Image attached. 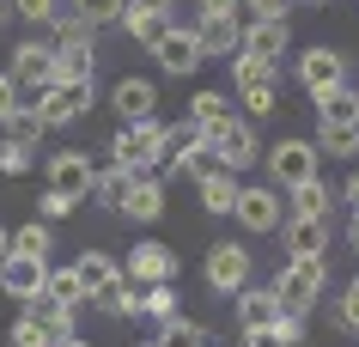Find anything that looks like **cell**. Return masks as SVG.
<instances>
[{"label": "cell", "mask_w": 359, "mask_h": 347, "mask_svg": "<svg viewBox=\"0 0 359 347\" xmlns=\"http://www.w3.org/2000/svg\"><path fill=\"white\" fill-rule=\"evenodd\" d=\"M304 6H329V0H304Z\"/></svg>", "instance_id": "cell-55"}, {"label": "cell", "mask_w": 359, "mask_h": 347, "mask_svg": "<svg viewBox=\"0 0 359 347\" xmlns=\"http://www.w3.org/2000/svg\"><path fill=\"white\" fill-rule=\"evenodd\" d=\"M67 268H74V280H79V292H86V299H97L110 280H122V262H116L110 250H97V244H92V250H79Z\"/></svg>", "instance_id": "cell-17"}, {"label": "cell", "mask_w": 359, "mask_h": 347, "mask_svg": "<svg viewBox=\"0 0 359 347\" xmlns=\"http://www.w3.org/2000/svg\"><path fill=\"white\" fill-rule=\"evenodd\" d=\"M97 104V86H61V79H49V86H37L31 92V110L43 116V128H67V122H86Z\"/></svg>", "instance_id": "cell-3"}, {"label": "cell", "mask_w": 359, "mask_h": 347, "mask_svg": "<svg viewBox=\"0 0 359 347\" xmlns=\"http://www.w3.org/2000/svg\"><path fill=\"white\" fill-rule=\"evenodd\" d=\"M152 341H158V347H213V341H208V329L195 323V317H183V311H177V317H165Z\"/></svg>", "instance_id": "cell-30"}, {"label": "cell", "mask_w": 359, "mask_h": 347, "mask_svg": "<svg viewBox=\"0 0 359 347\" xmlns=\"http://www.w3.org/2000/svg\"><path fill=\"white\" fill-rule=\"evenodd\" d=\"M238 49H250V55H262V61H280L292 49V19H244Z\"/></svg>", "instance_id": "cell-12"}, {"label": "cell", "mask_w": 359, "mask_h": 347, "mask_svg": "<svg viewBox=\"0 0 359 347\" xmlns=\"http://www.w3.org/2000/svg\"><path fill=\"white\" fill-rule=\"evenodd\" d=\"M140 347H158V341H140Z\"/></svg>", "instance_id": "cell-56"}, {"label": "cell", "mask_w": 359, "mask_h": 347, "mask_svg": "<svg viewBox=\"0 0 359 347\" xmlns=\"http://www.w3.org/2000/svg\"><path fill=\"white\" fill-rule=\"evenodd\" d=\"M55 79L61 86H97V49L86 37H61L55 43Z\"/></svg>", "instance_id": "cell-14"}, {"label": "cell", "mask_w": 359, "mask_h": 347, "mask_svg": "<svg viewBox=\"0 0 359 347\" xmlns=\"http://www.w3.org/2000/svg\"><path fill=\"white\" fill-rule=\"evenodd\" d=\"M122 31H128L134 43H152L158 31H165V19H147V13H134V6H122Z\"/></svg>", "instance_id": "cell-38"}, {"label": "cell", "mask_w": 359, "mask_h": 347, "mask_svg": "<svg viewBox=\"0 0 359 347\" xmlns=\"http://www.w3.org/2000/svg\"><path fill=\"white\" fill-rule=\"evenodd\" d=\"M274 74H280V61H262V55H250V49L231 55V79H238V92H250V86H274Z\"/></svg>", "instance_id": "cell-31"}, {"label": "cell", "mask_w": 359, "mask_h": 347, "mask_svg": "<svg viewBox=\"0 0 359 347\" xmlns=\"http://www.w3.org/2000/svg\"><path fill=\"white\" fill-rule=\"evenodd\" d=\"M341 201H347V213H359V165L347 171V183H341Z\"/></svg>", "instance_id": "cell-49"}, {"label": "cell", "mask_w": 359, "mask_h": 347, "mask_svg": "<svg viewBox=\"0 0 359 347\" xmlns=\"http://www.w3.org/2000/svg\"><path fill=\"white\" fill-rule=\"evenodd\" d=\"M353 122H359V104H353Z\"/></svg>", "instance_id": "cell-57"}, {"label": "cell", "mask_w": 359, "mask_h": 347, "mask_svg": "<svg viewBox=\"0 0 359 347\" xmlns=\"http://www.w3.org/2000/svg\"><path fill=\"white\" fill-rule=\"evenodd\" d=\"M37 165V147H19V140H0V171L6 177H25Z\"/></svg>", "instance_id": "cell-37"}, {"label": "cell", "mask_w": 359, "mask_h": 347, "mask_svg": "<svg viewBox=\"0 0 359 347\" xmlns=\"http://www.w3.org/2000/svg\"><path fill=\"white\" fill-rule=\"evenodd\" d=\"M79 207V201H67V195H61V189H43V201H37V213H43V219H49V226H55V219H67V213H74Z\"/></svg>", "instance_id": "cell-43"}, {"label": "cell", "mask_w": 359, "mask_h": 347, "mask_svg": "<svg viewBox=\"0 0 359 347\" xmlns=\"http://www.w3.org/2000/svg\"><path fill=\"white\" fill-rule=\"evenodd\" d=\"M335 329H347V335H359V280L347 292H341V311H335Z\"/></svg>", "instance_id": "cell-42"}, {"label": "cell", "mask_w": 359, "mask_h": 347, "mask_svg": "<svg viewBox=\"0 0 359 347\" xmlns=\"http://www.w3.org/2000/svg\"><path fill=\"white\" fill-rule=\"evenodd\" d=\"M250 19H292V0H238Z\"/></svg>", "instance_id": "cell-44"}, {"label": "cell", "mask_w": 359, "mask_h": 347, "mask_svg": "<svg viewBox=\"0 0 359 347\" xmlns=\"http://www.w3.org/2000/svg\"><path fill=\"white\" fill-rule=\"evenodd\" d=\"M244 347H292V341H280V329H274V323H250L244 329Z\"/></svg>", "instance_id": "cell-46"}, {"label": "cell", "mask_w": 359, "mask_h": 347, "mask_svg": "<svg viewBox=\"0 0 359 347\" xmlns=\"http://www.w3.org/2000/svg\"><path fill=\"white\" fill-rule=\"evenodd\" d=\"M6 250L37 256V262H55V226H49V219H31V226L6 231Z\"/></svg>", "instance_id": "cell-23"}, {"label": "cell", "mask_w": 359, "mask_h": 347, "mask_svg": "<svg viewBox=\"0 0 359 347\" xmlns=\"http://www.w3.org/2000/svg\"><path fill=\"white\" fill-rule=\"evenodd\" d=\"M0 256H6V226H0Z\"/></svg>", "instance_id": "cell-54"}, {"label": "cell", "mask_w": 359, "mask_h": 347, "mask_svg": "<svg viewBox=\"0 0 359 347\" xmlns=\"http://www.w3.org/2000/svg\"><path fill=\"white\" fill-rule=\"evenodd\" d=\"M55 347H92V341H86V335H67V341H55Z\"/></svg>", "instance_id": "cell-52"}, {"label": "cell", "mask_w": 359, "mask_h": 347, "mask_svg": "<svg viewBox=\"0 0 359 347\" xmlns=\"http://www.w3.org/2000/svg\"><path fill=\"white\" fill-rule=\"evenodd\" d=\"M195 13H208V19H238L244 6H238V0H195Z\"/></svg>", "instance_id": "cell-47"}, {"label": "cell", "mask_w": 359, "mask_h": 347, "mask_svg": "<svg viewBox=\"0 0 359 347\" xmlns=\"http://www.w3.org/2000/svg\"><path fill=\"white\" fill-rule=\"evenodd\" d=\"M13 104H19V86H13V74H6V67H0V116L13 110Z\"/></svg>", "instance_id": "cell-50"}, {"label": "cell", "mask_w": 359, "mask_h": 347, "mask_svg": "<svg viewBox=\"0 0 359 347\" xmlns=\"http://www.w3.org/2000/svg\"><path fill=\"white\" fill-rule=\"evenodd\" d=\"M231 299H238V323H274V317H280V299H274V287H238L231 292Z\"/></svg>", "instance_id": "cell-26"}, {"label": "cell", "mask_w": 359, "mask_h": 347, "mask_svg": "<svg viewBox=\"0 0 359 347\" xmlns=\"http://www.w3.org/2000/svg\"><path fill=\"white\" fill-rule=\"evenodd\" d=\"M134 177H140V171H128V165H116V158H110V165H97V177H92V201H97L104 213H110V219L122 213V195L134 189Z\"/></svg>", "instance_id": "cell-19"}, {"label": "cell", "mask_w": 359, "mask_h": 347, "mask_svg": "<svg viewBox=\"0 0 359 347\" xmlns=\"http://www.w3.org/2000/svg\"><path fill=\"white\" fill-rule=\"evenodd\" d=\"M79 19H92V25H110V19H122V0H67Z\"/></svg>", "instance_id": "cell-40"}, {"label": "cell", "mask_w": 359, "mask_h": 347, "mask_svg": "<svg viewBox=\"0 0 359 347\" xmlns=\"http://www.w3.org/2000/svg\"><path fill=\"white\" fill-rule=\"evenodd\" d=\"M317 140H280V147H274V153H268V171H274V183H280V189H292V183H311V177H317Z\"/></svg>", "instance_id": "cell-7"}, {"label": "cell", "mask_w": 359, "mask_h": 347, "mask_svg": "<svg viewBox=\"0 0 359 347\" xmlns=\"http://www.w3.org/2000/svg\"><path fill=\"white\" fill-rule=\"evenodd\" d=\"M122 6H134V13H147V19H165V25H170V6H177V0H122Z\"/></svg>", "instance_id": "cell-48"}, {"label": "cell", "mask_w": 359, "mask_h": 347, "mask_svg": "<svg viewBox=\"0 0 359 347\" xmlns=\"http://www.w3.org/2000/svg\"><path fill=\"white\" fill-rule=\"evenodd\" d=\"M286 207H292V213H311V219H329V183H323V177L292 183V189H286Z\"/></svg>", "instance_id": "cell-32"}, {"label": "cell", "mask_w": 359, "mask_h": 347, "mask_svg": "<svg viewBox=\"0 0 359 347\" xmlns=\"http://www.w3.org/2000/svg\"><path fill=\"white\" fill-rule=\"evenodd\" d=\"M208 287H213V292L250 287V250L238 244V238H219V244L208 250Z\"/></svg>", "instance_id": "cell-8"}, {"label": "cell", "mask_w": 359, "mask_h": 347, "mask_svg": "<svg viewBox=\"0 0 359 347\" xmlns=\"http://www.w3.org/2000/svg\"><path fill=\"white\" fill-rule=\"evenodd\" d=\"M280 213H286V201H280L274 189H244V183H238L231 219H238L244 231H274V226H280Z\"/></svg>", "instance_id": "cell-11"}, {"label": "cell", "mask_w": 359, "mask_h": 347, "mask_svg": "<svg viewBox=\"0 0 359 347\" xmlns=\"http://www.w3.org/2000/svg\"><path fill=\"white\" fill-rule=\"evenodd\" d=\"M13 86L19 92H37V86H49L55 79V43H13Z\"/></svg>", "instance_id": "cell-10"}, {"label": "cell", "mask_w": 359, "mask_h": 347, "mask_svg": "<svg viewBox=\"0 0 359 347\" xmlns=\"http://www.w3.org/2000/svg\"><path fill=\"white\" fill-rule=\"evenodd\" d=\"M238 31H244V19H208V13H195L201 55H238Z\"/></svg>", "instance_id": "cell-21"}, {"label": "cell", "mask_w": 359, "mask_h": 347, "mask_svg": "<svg viewBox=\"0 0 359 347\" xmlns=\"http://www.w3.org/2000/svg\"><path fill=\"white\" fill-rule=\"evenodd\" d=\"M61 13V0H13V19H25V25H49Z\"/></svg>", "instance_id": "cell-41"}, {"label": "cell", "mask_w": 359, "mask_h": 347, "mask_svg": "<svg viewBox=\"0 0 359 347\" xmlns=\"http://www.w3.org/2000/svg\"><path fill=\"white\" fill-rule=\"evenodd\" d=\"M238 97H244V116H274V86H250Z\"/></svg>", "instance_id": "cell-45"}, {"label": "cell", "mask_w": 359, "mask_h": 347, "mask_svg": "<svg viewBox=\"0 0 359 347\" xmlns=\"http://www.w3.org/2000/svg\"><path fill=\"white\" fill-rule=\"evenodd\" d=\"M323 250H329V219L292 213L286 219V256H323Z\"/></svg>", "instance_id": "cell-20"}, {"label": "cell", "mask_w": 359, "mask_h": 347, "mask_svg": "<svg viewBox=\"0 0 359 347\" xmlns=\"http://www.w3.org/2000/svg\"><path fill=\"white\" fill-rule=\"evenodd\" d=\"M43 299H55V305H86V292H79V280H74V268H55V262H49V268H43Z\"/></svg>", "instance_id": "cell-34"}, {"label": "cell", "mask_w": 359, "mask_h": 347, "mask_svg": "<svg viewBox=\"0 0 359 347\" xmlns=\"http://www.w3.org/2000/svg\"><path fill=\"white\" fill-rule=\"evenodd\" d=\"M183 311V299H177V280H158V287H140V317H152V323H165V317H177Z\"/></svg>", "instance_id": "cell-33"}, {"label": "cell", "mask_w": 359, "mask_h": 347, "mask_svg": "<svg viewBox=\"0 0 359 347\" xmlns=\"http://www.w3.org/2000/svg\"><path fill=\"white\" fill-rule=\"evenodd\" d=\"M311 104H317V122H335V116H353L359 92H353V86H347V79H341V86H329V92H317V97H311Z\"/></svg>", "instance_id": "cell-35"}, {"label": "cell", "mask_w": 359, "mask_h": 347, "mask_svg": "<svg viewBox=\"0 0 359 347\" xmlns=\"http://www.w3.org/2000/svg\"><path fill=\"white\" fill-rule=\"evenodd\" d=\"M158 153H165V122H122L110 135V158L116 165H128V171L152 177V165H158Z\"/></svg>", "instance_id": "cell-2"}, {"label": "cell", "mask_w": 359, "mask_h": 347, "mask_svg": "<svg viewBox=\"0 0 359 347\" xmlns=\"http://www.w3.org/2000/svg\"><path fill=\"white\" fill-rule=\"evenodd\" d=\"M110 110L122 116V122H147V116H158V86L152 79H116L110 86Z\"/></svg>", "instance_id": "cell-16"}, {"label": "cell", "mask_w": 359, "mask_h": 347, "mask_svg": "<svg viewBox=\"0 0 359 347\" xmlns=\"http://www.w3.org/2000/svg\"><path fill=\"white\" fill-rule=\"evenodd\" d=\"M97 305H104V317H110V323L140 317V280H128V274H122V280H110V287L97 292Z\"/></svg>", "instance_id": "cell-25"}, {"label": "cell", "mask_w": 359, "mask_h": 347, "mask_svg": "<svg viewBox=\"0 0 359 347\" xmlns=\"http://www.w3.org/2000/svg\"><path fill=\"white\" fill-rule=\"evenodd\" d=\"M25 311H31V317H37L43 329H49V335H55V341H67V335H79V311L74 305H55V299H25Z\"/></svg>", "instance_id": "cell-24"}, {"label": "cell", "mask_w": 359, "mask_h": 347, "mask_svg": "<svg viewBox=\"0 0 359 347\" xmlns=\"http://www.w3.org/2000/svg\"><path fill=\"white\" fill-rule=\"evenodd\" d=\"M43 171H49V189H61L67 201H86V195H92V177H97V158L79 153V147H61Z\"/></svg>", "instance_id": "cell-6"}, {"label": "cell", "mask_w": 359, "mask_h": 347, "mask_svg": "<svg viewBox=\"0 0 359 347\" xmlns=\"http://www.w3.org/2000/svg\"><path fill=\"white\" fill-rule=\"evenodd\" d=\"M208 171H226V165H219V153H213V140L201 135V140H189V147L177 153V177H189V183H201Z\"/></svg>", "instance_id": "cell-29"}, {"label": "cell", "mask_w": 359, "mask_h": 347, "mask_svg": "<svg viewBox=\"0 0 359 347\" xmlns=\"http://www.w3.org/2000/svg\"><path fill=\"white\" fill-rule=\"evenodd\" d=\"M116 219H134V226L165 219V183H158V177H134V189L122 195V213H116Z\"/></svg>", "instance_id": "cell-18"}, {"label": "cell", "mask_w": 359, "mask_h": 347, "mask_svg": "<svg viewBox=\"0 0 359 347\" xmlns=\"http://www.w3.org/2000/svg\"><path fill=\"white\" fill-rule=\"evenodd\" d=\"M317 153H329V158H359V122H353V116L317 122Z\"/></svg>", "instance_id": "cell-22"}, {"label": "cell", "mask_w": 359, "mask_h": 347, "mask_svg": "<svg viewBox=\"0 0 359 347\" xmlns=\"http://www.w3.org/2000/svg\"><path fill=\"white\" fill-rule=\"evenodd\" d=\"M323 280H329L323 256H286L280 274H274V299H280V311H311L323 299Z\"/></svg>", "instance_id": "cell-1"}, {"label": "cell", "mask_w": 359, "mask_h": 347, "mask_svg": "<svg viewBox=\"0 0 359 347\" xmlns=\"http://www.w3.org/2000/svg\"><path fill=\"white\" fill-rule=\"evenodd\" d=\"M231 116H238V110H231V97H226V92H195V97H189V122L201 128V135L226 128Z\"/></svg>", "instance_id": "cell-27"}, {"label": "cell", "mask_w": 359, "mask_h": 347, "mask_svg": "<svg viewBox=\"0 0 359 347\" xmlns=\"http://www.w3.org/2000/svg\"><path fill=\"white\" fill-rule=\"evenodd\" d=\"M347 79V61H341V49H329V43H311V49H299V86L311 97L329 92V86H341Z\"/></svg>", "instance_id": "cell-9"}, {"label": "cell", "mask_w": 359, "mask_h": 347, "mask_svg": "<svg viewBox=\"0 0 359 347\" xmlns=\"http://www.w3.org/2000/svg\"><path fill=\"white\" fill-rule=\"evenodd\" d=\"M347 244H353V256H359V213L347 219Z\"/></svg>", "instance_id": "cell-51"}, {"label": "cell", "mask_w": 359, "mask_h": 347, "mask_svg": "<svg viewBox=\"0 0 359 347\" xmlns=\"http://www.w3.org/2000/svg\"><path fill=\"white\" fill-rule=\"evenodd\" d=\"M213 153H219V165L226 171H244L250 158H256V128H250V116H231L226 128H213Z\"/></svg>", "instance_id": "cell-15"}, {"label": "cell", "mask_w": 359, "mask_h": 347, "mask_svg": "<svg viewBox=\"0 0 359 347\" xmlns=\"http://www.w3.org/2000/svg\"><path fill=\"white\" fill-rule=\"evenodd\" d=\"M152 49V61H158V67H165L170 79H183V74H195V67H201V37H195V25H165V31H158V37L147 43Z\"/></svg>", "instance_id": "cell-4"}, {"label": "cell", "mask_w": 359, "mask_h": 347, "mask_svg": "<svg viewBox=\"0 0 359 347\" xmlns=\"http://www.w3.org/2000/svg\"><path fill=\"white\" fill-rule=\"evenodd\" d=\"M6 19H13V0H0V25H6Z\"/></svg>", "instance_id": "cell-53"}, {"label": "cell", "mask_w": 359, "mask_h": 347, "mask_svg": "<svg viewBox=\"0 0 359 347\" xmlns=\"http://www.w3.org/2000/svg\"><path fill=\"white\" fill-rule=\"evenodd\" d=\"M177 268H183V262H177V250H170V244H158V238H140V244L122 256V274H128V280H140V287L177 280Z\"/></svg>", "instance_id": "cell-5"}, {"label": "cell", "mask_w": 359, "mask_h": 347, "mask_svg": "<svg viewBox=\"0 0 359 347\" xmlns=\"http://www.w3.org/2000/svg\"><path fill=\"white\" fill-rule=\"evenodd\" d=\"M6 341H13V347H55V335H49L31 311H19V317H13V329H6Z\"/></svg>", "instance_id": "cell-36"}, {"label": "cell", "mask_w": 359, "mask_h": 347, "mask_svg": "<svg viewBox=\"0 0 359 347\" xmlns=\"http://www.w3.org/2000/svg\"><path fill=\"white\" fill-rule=\"evenodd\" d=\"M49 31H55V43H61V37H86V43L97 37V25L79 19V13H55V19H49Z\"/></svg>", "instance_id": "cell-39"}, {"label": "cell", "mask_w": 359, "mask_h": 347, "mask_svg": "<svg viewBox=\"0 0 359 347\" xmlns=\"http://www.w3.org/2000/svg\"><path fill=\"white\" fill-rule=\"evenodd\" d=\"M43 268H49V262H37V256H19V250H6V256H0V292H6L13 305L37 299V292H43Z\"/></svg>", "instance_id": "cell-13"}, {"label": "cell", "mask_w": 359, "mask_h": 347, "mask_svg": "<svg viewBox=\"0 0 359 347\" xmlns=\"http://www.w3.org/2000/svg\"><path fill=\"white\" fill-rule=\"evenodd\" d=\"M195 189H201V213L219 219V213H231V201H238V171H208Z\"/></svg>", "instance_id": "cell-28"}]
</instances>
